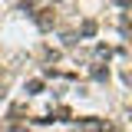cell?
Returning a JSON list of instances; mask_svg holds the SVG:
<instances>
[{"label": "cell", "instance_id": "obj_1", "mask_svg": "<svg viewBox=\"0 0 132 132\" xmlns=\"http://www.w3.org/2000/svg\"><path fill=\"white\" fill-rule=\"evenodd\" d=\"M33 20H36V27H40V30H53L56 13H53V7H43V10H36V13H33Z\"/></svg>", "mask_w": 132, "mask_h": 132}, {"label": "cell", "instance_id": "obj_2", "mask_svg": "<svg viewBox=\"0 0 132 132\" xmlns=\"http://www.w3.org/2000/svg\"><path fill=\"white\" fill-rule=\"evenodd\" d=\"M79 129H82V132H106V129H109V122H102V119H93V116H89V119H82V122H79Z\"/></svg>", "mask_w": 132, "mask_h": 132}, {"label": "cell", "instance_id": "obj_3", "mask_svg": "<svg viewBox=\"0 0 132 132\" xmlns=\"http://www.w3.org/2000/svg\"><path fill=\"white\" fill-rule=\"evenodd\" d=\"M96 30H99L96 20H82V23H79V33H82V36H96Z\"/></svg>", "mask_w": 132, "mask_h": 132}, {"label": "cell", "instance_id": "obj_4", "mask_svg": "<svg viewBox=\"0 0 132 132\" xmlns=\"http://www.w3.org/2000/svg\"><path fill=\"white\" fill-rule=\"evenodd\" d=\"M93 79L106 82V79H109V69H102V66H96V69H93Z\"/></svg>", "mask_w": 132, "mask_h": 132}, {"label": "cell", "instance_id": "obj_5", "mask_svg": "<svg viewBox=\"0 0 132 132\" xmlns=\"http://www.w3.org/2000/svg\"><path fill=\"white\" fill-rule=\"evenodd\" d=\"M109 56H112V50H109V46H96V60H99V63L109 60Z\"/></svg>", "mask_w": 132, "mask_h": 132}, {"label": "cell", "instance_id": "obj_6", "mask_svg": "<svg viewBox=\"0 0 132 132\" xmlns=\"http://www.w3.org/2000/svg\"><path fill=\"white\" fill-rule=\"evenodd\" d=\"M27 89H30V93H40V89H43V82H40V79H30V82H27Z\"/></svg>", "mask_w": 132, "mask_h": 132}, {"label": "cell", "instance_id": "obj_7", "mask_svg": "<svg viewBox=\"0 0 132 132\" xmlns=\"http://www.w3.org/2000/svg\"><path fill=\"white\" fill-rule=\"evenodd\" d=\"M10 132H30V129H23V126H13V129H10Z\"/></svg>", "mask_w": 132, "mask_h": 132}, {"label": "cell", "instance_id": "obj_8", "mask_svg": "<svg viewBox=\"0 0 132 132\" xmlns=\"http://www.w3.org/2000/svg\"><path fill=\"white\" fill-rule=\"evenodd\" d=\"M119 7H122V10H126V7H129V0H119Z\"/></svg>", "mask_w": 132, "mask_h": 132}]
</instances>
